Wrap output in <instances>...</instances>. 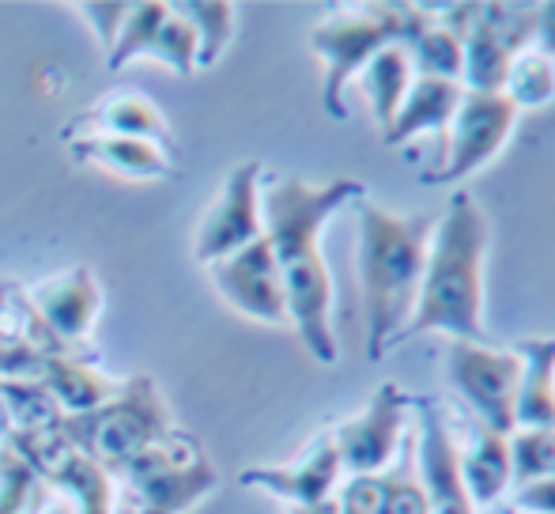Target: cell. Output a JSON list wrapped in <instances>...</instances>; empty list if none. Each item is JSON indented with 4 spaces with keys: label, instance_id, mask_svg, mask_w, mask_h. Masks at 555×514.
Masks as SVG:
<instances>
[{
    "label": "cell",
    "instance_id": "obj_1",
    "mask_svg": "<svg viewBox=\"0 0 555 514\" xmlns=\"http://www.w3.org/2000/svg\"><path fill=\"white\" fill-rule=\"evenodd\" d=\"M363 197L366 185L359 178L314 185L299 175L272 178L261 193V223L284 280L287 322L299 333L302 348L325 368L340 360V345L333 330V277L322 257V231L340 208Z\"/></svg>",
    "mask_w": 555,
    "mask_h": 514
},
{
    "label": "cell",
    "instance_id": "obj_2",
    "mask_svg": "<svg viewBox=\"0 0 555 514\" xmlns=\"http://www.w3.org/2000/svg\"><path fill=\"white\" fill-rule=\"evenodd\" d=\"M491 246V220L468 190L450 197L427 235L424 277L416 310L401 333V345L424 333H446V340H488L483 330V265Z\"/></svg>",
    "mask_w": 555,
    "mask_h": 514
},
{
    "label": "cell",
    "instance_id": "obj_3",
    "mask_svg": "<svg viewBox=\"0 0 555 514\" xmlns=\"http://www.w3.org/2000/svg\"><path fill=\"white\" fill-rule=\"evenodd\" d=\"M435 216H401L378 201H356V272L363 299L366 360H382L416 310L427 235Z\"/></svg>",
    "mask_w": 555,
    "mask_h": 514
},
{
    "label": "cell",
    "instance_id": "obj_4",
    "mask_svg": "<svg viewBox=\"0 0 555 514\" xmlns=\"http://www.w3.org/2000/svg\"><path fill=\"white\" fill-rule=\"evenodd\" d=\"M427 27L424 4H348L310 30V50L325 65L322 103L336 121L348 118L344 91L359 68L386 46H409Z\"/></svg>",
    "mask_w": 555,
    "mask_h": 514
},
{
    "label": "cell",
    "instance_id": "obj_5",
    "mask_svg": "<svg viewBox=\"0 0 555 514\" xmlns=\"http://www.w3.org/2000/svg\"><path fill=\"white\" fill-rule=\"evenodd\" d=\"M114 473H121L114 514H182L220 485L201 439L185 432H167Z\"/></svg>",
    "mask_w": 555,
    "mask_h": 514
},
{
    "label": "cell",
    "instance_id": "obj_6",
    "mask_svg": "<svg viewBox=\"0 0 555 514\" xmlns=\"http://www.w3.org/2000/svg\"><path fill=\"white\" fill-rule=\"evenodd\" d=\"M57 432L83 458H91V462L111 473L121 470L129 458L144 454L152 442H159L170 432V420H167V404H163L152 378L137 375L132 383L117 389L111 401L99 404V409L61 416Z\"/></svg>",
    "mask_w": 555,
    "mask_h": 514
},
{
    "label": "cell",
    "instance_id": "obj_7",
    "mask_svg": "<svg viewBox=\"0 0 555 514\" xmlns=\"http://www.w3.org/2000/svg\"><path fill=\"white\" fill-rule=\"evenodd\" d=\"M442 375L461 397L468 420L499 435H511L518 427L514 401H518L521 360L514 348H495L488 340H446Z\"/></svg>",
    "mask_w": 555,
    "mask_h": 514
},
{
    "label": "cell",
    "instance_id": "obj_8",
    "mask_svg": "<svg viewBox=\"0 0 555 514\" xmlns=\"http://www.w3.org/2000/svg\"><path fill=\"white\" fill-rule=\"evenodd\" d=\"M518 106L499 91H465L453 111L450 126H446V159L435 175H427V185H453L465 182L468 175L483 170L499 152L506 147L514 126H518Z\"/></svg>",
    "mask_w": 555,
    "mask_h": 514
},
{
    "label": "cell",
    "instance_id": "obj_9",
    "mask_svg": "<svg viewBox=\"0 0 555 514\" xmlns=\"http://www.w3.org/2000/svg\"><path fill=\"white\" fill-rule=\"evenodd\" d=\"M330 435L348 477H378L397 462L409 435V394L397 383H382L371 401L356 416L340 420Z\"/></svg>",
    "mask_w": 555,
    "mask_h": 514
},
{
    "label": "cell",
    "instance_id": "obj_10",
    "mask_svg": "<svg viewBox=\"0 0 555 514\" xmlns=\"http://www.w3.org/2000/svg\"><path fill=\"white\" fill-rule=\"evenodd\" d=\"M533 30L537 4H476L473 27L461 38V88L499 95L511 61L533 46Z\"/></svg>",
    "mask_w": 555,
    "mask_h": 514
},
{
    "label": "cell",
    "instance_id": "obj_11",
    "mask_svg": "<svg viewBox=\"0 0 555 514\" xmlns=\"http://www.w3.org/2000/svg\"><path fill=\"white\" fill-rule=\"evenodd\" d=\"M416 409L412 432V470L427 500V514H476L461 480L457 435L450 427V412L439 397H409Z\"/></svg>",
    "mask_w": 555,
    "mask_h": 514
},
{
    "label": "cell",
    "instance_id": "obj_12",
    "mask_svg": "<svg viewBox=\"0 0 555 514\" xmlns=\"http://www.w3.org/2000/svg\"><path fill=\"white\" fill-rule=\"evenodd\" d=\"M261 235V163L246 159L238 167H231L220 197H216V205L201 220L193 257L201 265L223 261V257H231L234 250H242V246H249Z\"/></svg>",
    "mask_w": 555,
    "mask_h": 514
},
{
    "label": "cell",
    "instance_id": "obj_13",
    "mask_svg": "<svg viewBox=\"0 0 555 514\" xmlns=\"http://www.w3.org/2000/svg\"><path fill=\"white\" fill-rule=\"evenodd\" d=\"M208 272H212L216 292L238 314L254 318L261 325H292L287 322L284 280H280L276 257H272V246L264 235L234 250L231 257H223V261H212Z\"/></svg>",
    "mask_w": 555,
    "mask_h": 514
},
{
    "label": "cell",
    "instance_id": "obj_14",
    "mask_svg": "<svg viewBox=\"0 0 555 514\" xmlns=\"http://www.w3.org/2000/svg\"><path fill=\"white\" fill-rule=\"evenodd\" d=\"M12 447L27 458L38 477H46L61 492L73 496L80 514H114V485L106 477V470L91 462V458H83L57 427L15 435Z\"/></svg>",
    "mask_w": 555,
    "mask_h": 514
},
{
    "label": "cell",
    "instance_id": "obj_15",
    "mask_svg": "<svg viewBox=\"0 0 555 514\" xmlns=\"http://www.w3.org/2000/svg\"><path fill=\"white\" fill-rule=\"evenodd\" d=\"M137 57H155L170 65L178 76L197 73V38H193L190 23L175 12V4H129L117 35L114 50L106 53V65L121 68Z\"/></svg>",
    "mask_w": 555,
    "mask_h": 514
},
{
    "label": "cell",
    "instance_id": "obj_16",
    "mask_svg": "<svg viewBox=\"0 0 555 514\" xmlns=\"http://www.w3.org/2000/svg\"><path fill=\"white\" fill-rule=\"evenodd\" d=\"M340 458H336L333 435H318L307 447V454L292 465H254L242 473V485L264 488V492L280 496L292 507H322L333 500L336 480H340Z\"/></svg>",
    "mask_w": 555,
    "mask_h": 514
},
{
    "label": "cell",
    "instance_id": "obj_17",
    "mask_svg": "<svg viewBox=\"0 0 555 514\" xmlns=\"http://www.w3.org/2000/svg\"><path fill=\"white\" fill-rule=\"evenodd\" d=\"M27 303L35 307V314L42 318V325L61 340H80L88 333L91 318L103 307V292H99V280L91 277L83 265L68 272H53V277L38 280L27 287Z\"/></svg>",
    "mask_w": 555,
    "mask_h": 514
},
{
    "label": "cell",
    "instance_id": "obj_18",
    "mask_svg": "<svg viewBox=\"0 0 555 514\" xmlns=\"http://www.w3.org/2000/svg\"><path fill=\"white\" fill-rule=\"evenodd\" d=\"M468 439H457V458H461V480H465L468 503L476 507H491L503 500V492L514 488L511 473V435H499L491 427L468 420Z\"/></svg>",
    "mask_w": 555,
    "mask_h": 514
},
{
    "label": "cell",
    "instance_id": "obj_19",
    "mask_svg": "<svg viewBox=\"0 0 555 514\" xmlns=\"http://www.w3.org/2000/svg\"><path fill=\"white\" fill-rule=\"evenodd\" d=\"M80 129H95L99 137H137L152 140L159 147H175V132H170L163 111L140 91H111L106 99H99L95 106L80 114V118L68 126L65 137H76Z\"/></svg>",
    "mask_w": 555,
    "mask_h": 514
},
{
    "label": "cell",
    "instance_id": "obj_20",
    "mask_svg": "<svg viewBox=\"0 0 555 514\" xmlns=\"http://www.w3.org/2000/svg\"><path fill=\"white\" fill-rule=\"evenodd\" d=\"M73 159L83 167L95 170H111L117 178H132V182H147V178H175V163L170 152L152 140H137V137H73Z\"/></svg>",
    "mask_w": 555,
    "mask_h": 514
},
{
    "label": "cell",
    "instance_id": "obj_21",
    "mask_svg": "<svg viewBox=\"0 0 555 514\" xmlns=\"http://www.w3.org/2000/svg\"><path fill=\"white\" fill-rule=\"evenodd\" d=\"M521 360L514 424L518 427H555V337H521L514 340ZM514 427V432H518Z\"/></svg>",
    "mask_w": 555,
    "mask_h": 514
},
{
    "label": "cell",
    "instance_id": "obj_22",
    "mask_svg": "<svg viewBox=\"0 0 555 514\" xmlns=\"http://www.w3.org/2000/svg\"><path fill=\"white\" fill-rule=\"evenodd\" d=\"M461 95H465L461 83L435 80V76H416L409 95H404L401 111H397L393 126H389V132L382 140H386L389 147H401V144H409L412 137H420V132H446Z\"/></svg>",
    "mask_w": 555,
    "mask_h": 514
},
{
    "label": "cell",
    "instance_id": "obj_23",
    "mask_svg": "<svg viewBox=\"0 0 555 514\" xmlns=\"http://www.w3.org/2000/svg\"><path fill=\"white\" fill-rule=\"evenodd\" d=\"M412 80H416V73H412V61H409V50H404V46H386V50H378L363 68H359L356 83L366 95V103H371L374 126L382 129V137H386L389 126H393V118H397V111H401L404 95H409Z\"/></svg>",
    "mask_w": 555,
    "mask_h": 514
},
{
    "label": "cell",
    "instance_id": "obj_24",
    "mask_svg": "<svg viewBox=\"0 0 555 514\" xmlns=\"http://www.w3.org/2000/svg\"><path fill=\"white\" fill-rule=\"evenodd\" d=\"M42 386L50 389V397L57 401L61 416H76V412L99 409V404L111 401L117 389H121V383H114V378L91 371L88 363L68 360V356H53V360H46Z\"/></svg>",
    "mask_w": 555,
    "mask_h": 514
},
{
    "label": "cell",
    "instance_id": "obj_25",
    "mask_svg": "<svg viewBox=\"0 0 555 514\" xmlns=\"http://www.w3.org/2000/svg\"><path fill=\"white\" fill-rule=\"evenodd\" d=\"M175 12L190 23L197 38V68H212L238 30V20H234L238 8L227 0H190V4H175Z\"/></svg>",
    "mask_w": 555,
    "mask_h": 514
},
{
    "label": "cell",
    "instance_id": "obj_26",
    "mask_svg": "<svg viewBox=\"0 0 555 514\" xmlns=\"http://www.w3.org/2000/svg\"><path fill=\"white\" fill-rule=\"evenodd\" d=\"M503 95L518 106V114L541 111V106L555 103V61L537 53L533 46L521 50L518 57L511 61V68H506Z\"/></svg>",
    "mask_w": 555,
    "mask_h": 514
},
{
    "label": "cell",
    "instance_id": "obj_27",
    "mask_svg": "<svg viewBox=\"0 0 555 514\" xmlns=\"http://www.w3.org/2000/svg\"><path fill=\"white\" fill-rule=\"evenodd\" d=\"M409 61L416 76H435V80H453L461 83V65H465V50H461V38L453 30H446L442 23H435L427 15V27L412 38Z\"/></svg>",
    "mask_w": 555,
    "mask_h": 514
},
{
    "label": "cell",
    "instance_id": "obj_28",
    "mask_svg": "<svg viewBox=\"0 0 555 514\" xmlns=\"http://www.w3.org/2000/svg\"><path fill=\"white\" fill-rule=\"evenodd\" d=\"M511 473L514 488L555 477V427H518V432H511Z\"/></svg>",
    "mask_w": 555,
    "mask_h": 514
},
{
    "label": "cell",
    "instance_id": "obj_29",
    "mask_svg": "<svg viewBox=\"0 0 555 514\" xmlns=\"http://www.w3.org/2000/svg\"><path fill=\"white\" fill-rule=\"evenodd\" d=\"M38 473L15 447L0 450V514H27L38 496Z\"/></svg>",
    "mask_w": 555,
    "mask_h": 514
},
{
    "label": "cell",
    "instance_id": "obj_30",
    "mask_svg": "<svg viewBox=\"0 0 555 514\" xmlns=\"http://www.w3.org/2000/svg\"><path fill=\"white\" fill-rule=\"evenodd\" d=\"M83 15H91V27L99 30V38H103V50L111 53L117 35H121V23H125V12H129V4H76Z\"/></svg>",
    "mask_w": 555,
    "mask_h": 514
},
{
    "label": "cell",
    "instance_id": "obj_31",
    "mask_svg": "<svg viewBox=\"0 0 555 514\" xmlns=\"http://www.w3.org/2000/svg\"><path fill=\"white\" fill-rule=\"evenodd\" d=\"M533 50L555 61V0L537 4V30H533Z\"/></svg>",
    "mask_w": 555,
    "mask_h": 514
},
{
    "label": "cell",
    "instance_id": "obj_32",
    "mask_svg": "<svg viewBox=\"0 0 555 514\" xmlns=\"http://www.w3.org/2000/svg\"><path fill=\"white\" fill-rule=\"evenodd\" d=\"M292 514H336V496L330 503H322V507H292Z\"/></svg>",
    "mask_w": 555,
    "mask_h": 514
},
{
    "label": "cell",
    "instance_id": "obj_33",
    "mask_svg": "<svg viewBox=\"0 0 555 514\" xmlns=\"http://www.w3.org/2000/svg\"><path fill=\"white\" fill-rule=\"evenodd\" d=\"M8 432V412H4V401H0V435Z\"/></svg>",
    "mask_w": 555,
    "mask_h": 514
}]
</instances>
